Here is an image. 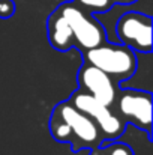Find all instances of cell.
Listing matches in <instances>:
<instances>
[{"label": "cell", "instance_id": "obj_9", "mask_svg": "<svg viewBox=\"0 0 153 155\" xmlns=\"http://www.w3.org/2000/svg\"><path fill=\"white\" fill-rule=\"evenodd\" d=\"M75 3L92 14L93 12H105L114 5L111 0H75Z\"/></svg>", "mask_w": 153, "mask_h": 155}, {"label": "cell", "instance_id": "obj_6", "mask_svg": "<svg viewBox=\"0 0 153 155\" xmlns=\"http://www.w3.org/2000/svg\"><path fill=\"white\" fill-rule=\"evenodd\" d=\"M117 41L134 53L152 51V17L141 12H126L116 23Z\"/></svg>", "mask_w": 153, "mask_h": 155}, {"label": "cell", "instance_id": "obj_3", "mask_svg": "<svg viewBox=\"0 0 153 155\" xmlns=\"http://www.w3.org/2000/svg\"><path fill=\"white\" fill-rule=\"evenodd\" d=\"M84 62L99 68L117 83L131 78L138 66L137 53L120 42L105 41L101 45L83 53Z\"/></svg>", "mask_w": 153, "mask_h": 155}, {"label": "cell", "instance_id": "obj_1", "mask_svg": "<svg viewBox=\"0 0 153 155\" xmlns=\"http://www.w3.org/2000/svg\"><path fill=\"white\" fill-rule=\"evenodd\" d=\"M47 35L51 47L57 51L77 48L84 53L108 41L99 20L75 2L60 5L48 17Z\"/></svg>", "mask_w": 153, "mask_h": 155}, {"label": "cell", "instance_id": "obj_8", "mask_svg": "<svg viewBox=\"0 0 153 155\" xmlns=\"http://www.w3.org/2000/svg\"><path fill=\"white\" fill-rule=\"evenodd\" d=\"M89 155H135L134 149L123 142H104L101 146L90 151Z\"/></svg>", "mask_w": 153, "mask_h": 155}, {"label": "cell", "instance_id": "obj_2", "mask_svg": "<svg viewBox=\"0 0 153 155\" xmlns=\"http://www.w3.org/2000/svg\"><path fill=\"white\" fill-rule=\"evenodd\" d=\"M50 133L59 143H66L74 152L95 149L104 143L96 124L69 100L56 104L50 117Z\"/></svg>", "mask_w": 153, "mask_h": 155}, {"label": "cell", "instance_id": "obj_10", "mask_svg": "<svg viewBox=\"0 0 153 155\" xmlns=\"http://www.w3.org/2000/svg\"><path fill=\"white\" fill-rule=\"evenodd\" d=\"M15 12V3L12 0H0V18H9Z\"/></svg>", "mask_w": 153, "mask_h": 155}, {"label": "cell", "instance_id": "obj_5", "mask_svg": "<svg viewBox=\"0 0 153 155\" xmlns=\"http://www.w3.org/2000/svg\"><path fill=\"white\" fill-rule=\"evenodd\" d=\"M78 110L87 114L99 128L104 142H114L122 137L126 130V124L114 113L111 105L95 100L92 95L77 89L68 98Z\"/></svg>", "mask_w": 153, "mask_h": 155}, {"label": "cell", "instance_id": "obj_7", "mask_svg": "<svg viewBox=\"0 0 153 155\" xmlns=\"http://www.w3.org/2000/svg\"><path fill=\"white\" fill-rule=\"evenodd\" d=\"M77 83H78V89L92 95L95 100L107 104V105H113L116 95L119 92V83L111 78L108 74H105L99 68L89 65V63H83L78 69L77 74Z\"/></svg>", "mask_w": 153, "mask_h": 155}, {"label": "cell", "instance_id": "obj_11", "mask_svg": "<svg viewBox=\"0 0 153 155\" xmlns=\"http://www.w3.org/2000/svg\"><path fill=\"white\" fill-rule=\"evenodd\" d=\"M113 3H123V5H129V3H134L137 0H111Z\"/></svg>", "mask_w": 153, "mask_h": 155}, {"label": "cell", "instance_id": "obj_4", "mask_svg": "<svg viewBox=\"0 0 153 155\" xmlns=\"http://www.w3.org/2000/svg\"><path fill=\"white\" fill-rule=\"evenodd\" d=\"M114 113L128 125L152 137V94L141 89H119L113 103Z\"/></svg>", "mask_w": 153, "mask_h": 155}]
</instances>
